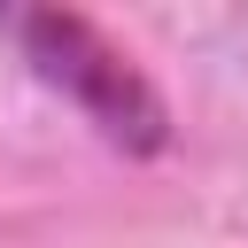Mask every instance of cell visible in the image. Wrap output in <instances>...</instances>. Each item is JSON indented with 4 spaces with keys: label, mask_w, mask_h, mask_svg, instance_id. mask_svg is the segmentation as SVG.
<instances>
[{
    "label": "cell",
    "mask_w": 248,
    "mask_h": 248,
    "mask_svg": "<svg viewBox=\"0 0 248 248\" xmlns=\"http://www.w3.org/2000/svg\"><path fill=\"white\" fill-rule=\"evenodd\" d=\"M8 31H16L23 62H31L46 85H62V93L101 124L108 147H124V155H155V147L170 140V108H163V93L140 78V62H132L93 16H78V8H23V16H8Z\"/></svg>",
    "instance_id": "obj_1"
}]
</instances>
